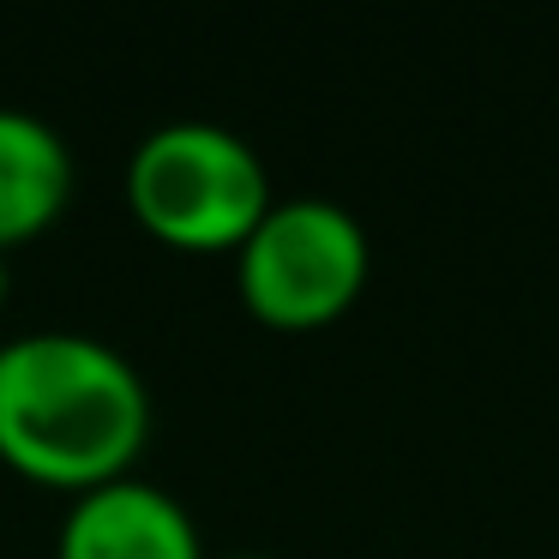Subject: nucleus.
<instances>
[{
	"instance_id": "nucleus-1",
	"label": "nucleus",
	"mask_w": 559,
	"mask_h": 559,
	"mask_svg": "<svg viewBox=\"0 0 559 559\" xmlns=\"http://www.w3.org/2000/svg\"><path fill=\"white\" fill-rule=\"evenodd\" d=\"M151 433V391L91 331H25L0 343V451L37 481L97 487L127 475Z\"/></svg>"
},
{
	"instance_id": "nucleus-3",
	"label": "nucleus",
	"mask_w": 559,
	"mask_h": 559,
	"mask_svg": "<svg viewBox=\"0 0 559 559\" xmlns=\"http://www.w3.org/2000/svg\"><path fill=\"white\" fill-rule=\"evenodd\" d=\"M367 283V235L331 199H271L241 241V295L271 325H319Z\"/></svg>"
},
{
	"instance_id": "nucleus-2",
	"label": "nucleus",
	"mask_w": 559,
	"mask_h": 559,
	"mask_svg": "<svg viewBox=\"0 0 559 559\" xmlns=\"http://www.w3.org/2000/svg\"><path fill=\"white\" fill-rule=\"evenodd\" d=\"M127 199L139 223L175 247H241L271 211V181L241 133L211 121H169L133 145Z\"/></svg>"
},
{
	"instance_id": "nucleus-4",
	"label": "nucleus",
	"mask_w": 559,
	"mask_h": 559,
	"mask_svg": "<svg viewBox=\"0 0 559 559\" xmlns=\"http://www.w3.org/2000/svg\"><path fill=\"white\" fill-rule=\"evenodd\" d=\"M61 559H205L199 523L157 481L115 475L73 499L61 523Z\"/></svg>"
},
{
	"instance_id": "nucleus-7",
	"label": "nucleus",
	"mask_w": 559,
	"mask_h": 559,
	"mask_svg": "<svg viewBox=\"0 0 559 559\" xmlns=\"http://www.w3.org/2000/svg\"><path fill=\"white\" fill-rule=\"evenodd\" d=\"M229 559H265V554H229Z\"/></svg>"
},
{
	"instance_id": "nucleus-5",
	"label": "nucleus",
	"mask_w": 559,
	"mask_h": 559,
	"mask_svg": "<svg viewBox=\"0 0 559 559\" xmlns=\"http://www.w3.org/2000/svg\"><path fill=\"white\" fill-rule=\"evenodd\" d=\"M67 187H73L67 139L43 115L0 103V253L37 235L67 205Z\"/></svg>"
},
{
	"instance_id": "nucleus-6",
	"label": "nucleus",
	"mask_w": 559,
	"mask_h": 559,
	"mask_svg": "<svg viewBox=\"0 0 559 559\" xmlns=\"http://www.w3.org/2000/svg\"><path fill=\"white\" fill-rule=\"evenodd\" d=\"M0 295H7V259H0Z\"/></svg>"
}]
</instances>
